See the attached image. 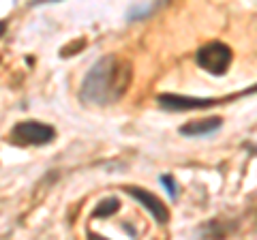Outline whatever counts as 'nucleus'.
<instances>
[{"mask_svg": "<svg viewBox=\"0 0 257 240\" xmlns=\"http://www.w3.org/2000/svg\"><path fill=\"white\" fill-rule=\"evenodd\" d=\"M231 58H234V54H231V47L225 45L221 41H210L202 45L195 54V62L197 67H202L204 71L212 75H225L227 73V69L231 65Z\"/></svg>", "mask_w": 257, "mask_h": 240, "instance_id": "nucleus-2", "label": "nucleus"}, {"mask_svg": "<svg viewBox=\"0 0 257 240\" xmlns=\"http://www.w3.org/2000/svg\"><path fill=\"white\" fill-rule=\"evenodd\" d=\"M159 105L170 111H189V109H206L219 105V99H197V97H184V94H159Z\"/></svg>", "mask_w": 257, "mask_h": 240, "instance_id": "nucleus-4", "label": "nucleus"}, {"mask_svg": "<svg viewBox=\"0 0 257 240\" xmlns=\"http://www.w3.org/2000/svg\"><path fill=\"white\" fill-rule=\"evenodd\" d=\"M118 210H120V199L118 197H107V199H103V202H99V206H96L94 212H92V217L107 219V217H111V214H116Z\"/></svg>", "mask_w": 257, "mask_h": 240, "instance_id": "nucleus-7", "label": "nucleus"}, {"mask_svg": "<svg viewBox=\"0 0 257 240\" xmlns=\"http://www.w3.org/2000/svg\"><path fill=\"white\" fill-rule=\"evenodd\" d=\"M124 191L133 199H138L144 208H146V210L152 214V219H155L159 225H165V223L170 221V212H167L165 204L161 202L155 193H150V191H146V189H140V187H124Z\"/></svg>", "mask_w": 257, "mask_h": 240, "instance_id": "nucleus-5", "label": "nucleus"}, {"mask_svg": "<svg viewBox=\"0 0 257 240\" xmlns=\"http://www.w3.org/2000/svg\"><path fill=\"white\" fill-rule=\"evenodd\" d=\"M221 125H223V118H219V116L191 120V123L180 127V135H187V138H204V135H210L214 131H219Z\"/></svg>", "mask_w": 257, "mask_h": 240, "instance_id": "nucleus-6", "label": "nucleus"}, {"mask_svg": "<svg viewBox=\"0 0 257 240\" xmlns=\"http://www.w3.org/2000/svg\"><path fill=\"white\" fill-rule=\"evenodd\" d=\"M131 71L133 69L128 60L120 58L116 54L103 56L86 73L82 88H79V99L88 105L118 103L131 86Z\"/></svg>", "mask_w": 257, "mask_h": 240, "instance_id": "nucleus-1", "label": "nucleus"}, {"mask_svg": "<svg viewBox=\"0 0 257 240\" xmlns=\"http://www.w3.org/2000/svg\"><path fill=\"white\" fill-rule=\"evenodd\" d=\"M13 140L20 144H30V146H43L50 144L56 138V129L52 125H43V123H35V120H24L13 127Z\"/></svg>", "mask_w": 257, "mask_h": 240, "instance_id": "nucleus-3", "label": "nucleus"}, {"mask_svg": "<svg viewBox=\"0 0 257 240\" xmlns=\"http://www.w3.org/2000/svg\"><path fill=\"white\" fill-rule=\"evenodd\" d=\"M161 185H163L165 187V191H167V193H170V197H176V195H178V187H176V182H174V178H172V176H161Z\"/></svg>", "mask_w": 257, "mask_h": 240, "instance_id": "nucleus-8", "label": "nucleus"}, {"mask_svg": "<svg viewBox=\"0 0 257 240\" xmlns=\"http://www.w3.org/2000/svg\"><path fill=\"white\" fill-rule=\"evenodd\" d=\"M50 3H56V0H50Z\"/></svg>", "mask_w": 257, "mask_h": 240, "instance_id": "nucleus-10", "label": "nucleus"}, {"mask_svg": "<svg viewBox=\"0 0 257 240\" xmlns=\"http://www.w3.org/2000/svg\"><path fill=\"white\" fill-rule=\"evenodd\" d=\"M5 30H7V22H0V37L5 35Z\"/></svg>", "mask_w": 257, "mask_h": 240, "instance_id": "nucleus-9", "label": "nucleus"}]
</instances>
